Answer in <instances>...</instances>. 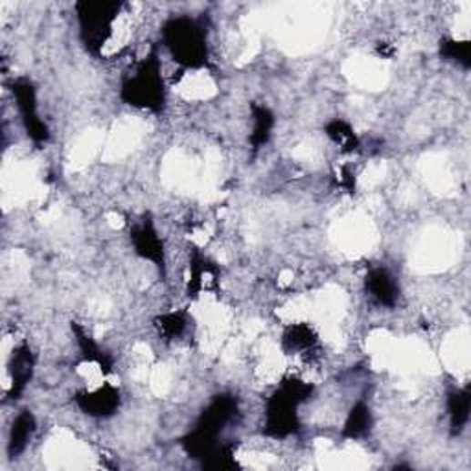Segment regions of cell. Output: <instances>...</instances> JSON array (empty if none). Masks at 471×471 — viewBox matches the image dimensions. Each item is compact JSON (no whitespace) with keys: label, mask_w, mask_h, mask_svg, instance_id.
<instances>
[{"label":"cell","mask_w":471,"mask_h":471,"mask_svg":"<svg viewBox=\"0 0 471 471\" xmlns=\"http://www.w3.org/2000/svg\"><path fill=\"white\" fill-rule=\"evenodd\" d=\"M74 404L83 415L90 418H111L118 413L122 405V394L118 387L104 384L102 387L92 391L76 393Z\"/></svg>","instance_id":"obj_7"},{"label":"cell","mask_w":471,"mask_h":471,"mask_svg":"<svg viewBox=\"0 0 471 471\" xmlns=\"http://www.w3.org/2000/svg\"><path fill=\"white\" fill-rule=\"evenodd\" d=\"M313 394V385L299 378H286L265 404L263 433L284 440L301 429V407Z\"/></svg>","instance_id":"obj_3"},{"label":"cell","mask_w":471,"mask_h":471,"mask_svg":"<svg viewBox=\"0 0 471 471\" xmlns=\"http://www.w3.org/2000/svg\"><path fill=\"white\" fill-rule=\"evenodd\" d=\"M317 343L319 337L315 330L306 323H299L286 328L284 335H282V348H284L288 355H304L312 352L317 346Z\"/></svg>","instance_id":"obj_14"},{"label":"cell","mask_w":471,"mask_h":471,"mask_svg":"<svg viewBox=\"0 0 471 471\" xmlns=\"http://www.w3.org/2000/svg\"><path fill=\"white\" fill-rule=\"evenodd\" d=\"M251 115H252V129H251L249 142H251L252 149H261L265 144H269V140L272 137L276 118H274V113L267 106H258V104L252 106Z\"/></svg>","instance_id":"obj_16"},{"label":"cell","mask_w":471,"mask_h":471,"mask_svg":"<svg viewBox=\"0 0 471 471\" xmlns=\"http://www.w3.org/2000/svg\"><path fill=\"white\" fill-rule=\"evenodd\" d=\"M162 45L169 57L186 70L205 68L210 57L209 30L201 19L177 15L162 26Z\"/></svg>","instance_id":"obj_2"},{"label":"cell","mask_w":471,"mask_h":471,"mask_svg":"<svg viewBox=\"0 0 471 471\" xmlns=\"http://www.w3.org/2000/svg\"><path fill=\"white\" fill-rule=\"evenodd\" d=\"M131 245L135 254L153 263L162 274H166V249L164 241L151 220H142L131 229Z\"/></svg>","instance_id":"obj_8"},{"label":"cell","mask_w":471,"mask_h":471,"mask_svg":"<svg viewBox=\"0 0 471 471\" xmlns=\"http://www.w3.org/2000/svg\"><path fill=\"white\" fill-rule=\"evenodd\" d=\"M238 413L240 402L234 394L223 393L214 396L200 415L194 429L182 438L180 445L184 453L205 464L223 445L220 436L236 420Z\"/></svg>","instance_id":"obj_1"},{"label":"cell","mask_w":471,"mask_h":471,"mask_svg":"<svg viewBox=\"0 0 471 471\" xmlns=\"http://www.w3.org/2000/svg\"><path fill=\"white\" fill-rule=\"evenodd\" d=\"M120 98L128 106L149 113H160L166 106V83L157 50L148 54L124 79Z\"/></svg>","instance_id":"obj_4"},{"label":"cell","mask_w":471,"mask_h":471,"mask_svg":"<svg viewBox=\"0 0 471 471\" xmlns=\"http://www.w3.org/2000/svg\"><path fill=\"white\" fill-rule=\"evenodd\" d=\"M188 326V315L184 312H169L155 319V328L166 339H179Z\"/></svg>","instance_id":"obj_20"},{"label":"cell","mask_w":471,"mask_h":471,"mask_svg":"<svg viewBox=\"0 0 471 471\" xmlns=\"http://www.w3.org/2000/svg\"><path fill=\"white\" fill-rule=\"evenodd\" d=\"M366 293L384 308H396L402 297L398 278L387 267H374L364 278Z\"/></svg>","instance_id":"obj_9"},{"label":"cell","mask_w":471,"mask_h":471,"mask_svg":"<svg viewBox=\"0 0 471 471\" xmlns=\"http://www.w3.org/2000/svg\"><path fill=\"white\" fill-rule=\"evenodd\" d=\"M374 427V416L370 407L364 402H357L352 405L344 425H343V436L348 440H361L370 435Z\"/></svg>","instance_id":"obj_15"},{"label":"cell","mask_w":471,"mask_h":471,"mask_svg":"<svg viewBox=\"0 0 471 471\" xmlns=\"http://www.w3.org/2000/svg\"><path fill=\"white\" fill-rule=\"evenodd\" d=\"M447 407V420H449V433L451 436H460L469 424L471 415V393L469 387L453 389L447 393L445 400Z\"/></svg>","instance_id":"obj_11"},{"label":"cell","mask_w":471,"mask_h":471,"mask_svg":"<svg viewBox=\"0 0 471 471\" xmlns=\"http://www.w3.org/2000/svg\"><path fill=\"white\" fill-rule=\"evenodd\" d=\"M122 8V3H104V0L76 5L79 37L88 52L100 54L111 43Z\"/></svg>","instance_id":"obj_5"},{"label":"cell","mask_w":471,"mask_h":471,"mask_svg":"<svg viewBox=\"0 0 471 471\" xmlns=\"http://www.w3.org/2000/svg\"><path fill=\"white\" fill-rule=\"evenodd\" d=\"M72 333L76 337V343H77V348L81 352V357L90 363V364H97L104 374H111L115 368V363H113V357L102 350V346L94 341L90 337V333L85 332L83 326H79L77 323H72Z\"/></svg>","instance_id":"obj_12"},{"label":"cell","mask_w":471,"mask_h":471,"mask_svg":"<svg viewBox=\"0 0 471 471\" xmlns=\"http://www.w3.org/2000/svg\"><path fill=\"white\" fill-rule=\"evenodd\" d=\"M210 284H216V269L201 254H194L190 261V280H188V293L190 297H200Z\"/></svg>","instance_id":"obj_17"},{"label":"cell","mask_w":471,"mask_h":471,"mask_svg":"<svg viewBox=\"0 0 471 471\" xmlns=\"http://www.w3.org/2000/svg\"><path fill=\"white\" fill-rule=\"evenodd\" d=\"M36 370V355L28 344H21L14 350L12 359L8 363V375H10V396L19 398L28 384L34 378Z\"/></svg>","instance_id":"obj_10"},{"label":"cell","mask_w":471,"mask_h":471,"mask_svg":"<svg viewBox=\"0 0 471 471\" xmlns=\"http://www.w3.org/2000/svg\"><path fill=\"white\" fill-rule=\"evenodd\" d=\"M324 135L343 151V153H353L359 148V137L353 131V128L341 118H335L326 124Z\"/></svg>","instance_id":"obj_18"},{"label":"cell","mask_w":471,"mask_h":471,"mask_svg":"<svg viewBox=\"0 0 471 471\" xmlns=\"http://www.w3.org/2000/svg\"><path fill=\"white\" fill-rule=\"evenodd\" d=\"M12 92H14V98H15V106H17L19 115H21V122L26 129V135L36 144H46L48 138H50V129L39 115L36 85L26 77H19V79L14 81Z\"/></svg>","instance_id":"obj_6"},{"label":"cell","mask_w":471,"mask_h":471,"mask_svg":"<svg viewBox=\"0 0 471 471\" xmlns=\"http://www.w3.org/2000/svg\"><path fill=\"white\" fill-rule=\"evenodd\" d=\"M37 431V420L32 411H21L10 427L8 435V455L10 456H19L26 451L30 445V440L34 438Z\"/></svg>","instance_id":"obj_13"},{"label":"cell","mask_w":471,"mask_h":471,"mask_svg":"<svg viewBox=\"0 0 471 471\" xmlns=\"http://www.w3.org/2000/svg\"><path fill=\"white\" fill-rule=\"evenodd\" d=\"M438 54L444 61L455 63L466 70L471 67V43L469 41L444 37L438 45Z\"/></svg>","instance_id":"obj_19"}]
</instances>
